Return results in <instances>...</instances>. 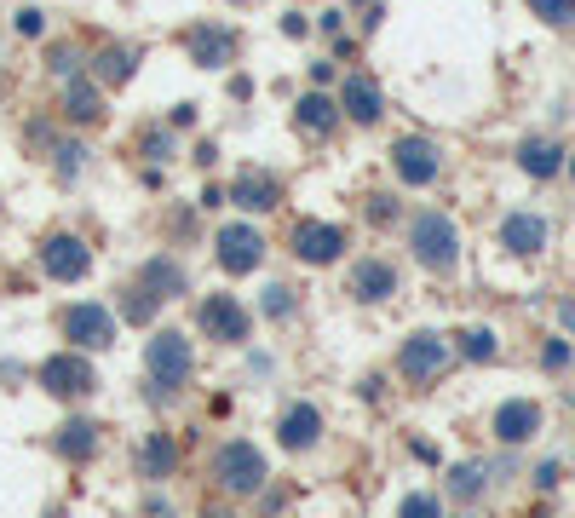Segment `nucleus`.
<instances>
[{
  "label": "nucleus",
  "mask_w": 575,
  "mask_h": 518,
  "mask_svg": "<svg viewBox=\"0 0 575 518\" xmlns=\"http://www.w3.org/2000/svg\"><path fill=\"white\" fill-rule=\"evenodd\" d=\"M144 369H150V380H156V386L179 392L184 380L196 375V346H190V334L156 329V334H150V346H144Z\"/></svg>",
  "instance_id": "2"
},
{
  "label": "nucleus",
  "mask_w": 575,
  "mask_h": 518,
  "mask_svg": "<svg viewBox=\"0 0 575 518\" xmlns=\"http://www.w3.org/2000/svg\"><path fill=\"white\" fill-rule=\"evenodd\" d=\"M230 202H236L242 213H271L276 202H282V185H276L265 167H242L236 185H230Z\"/></svg>",
  "instance_id": "16"
},
{
  "label": "nucleus",
  "mask_w": 575,
  "mask_h": 518,
  "mask_svg": "<svg viewBox=\"0 0 575 518\" xmlns=\"http://www.w3.org/2000/svg\"><path fill=\"white\" fill-rule=\"evenodd\" d=\"M41 29H46V12H41V6H23V12H18V35H41Z\"/></svg>",
  "instance_id": "37"
},
{
  "label": "nucleus",
  "mask_w": 575,
  "mask_h": 518,
  "mask_svg": "<svg viewBox=\"0 0 575 518\" xmlns=\"http://www.w3.org/2000/svg\"><path fill=\"white\" fill-rule=\"evenodd\" d=\"M391 173H397V185H409V190L437 185L443 179V144L426 139V133H403L391 144Z\"/></svg>",
  "instance_id": "4"
},
{
  "label": "nucleus",
  "mask_w": 575,
  "mask_h": 518,
  "mask_svg": "<svg viewBox=\"0 0 575 518\" xmlns=\"http://www.w3.org/2000/svg\"><path fill=\"white\" fill-rule=\"evenodd\" d=\"M64 116L69 121H98V116H104V110H98V87H69Z\"/></svg>",
  "instance_id": "30"
},
{
  "label": "nucleus",
  "mask_w": 575,
  "mask_h": 518,
  "mask_svg": "<svg viewBox=\"0 0 575 518\" xmlns=\"http://www.w3.org/2000/svg\"><path fill=\"white\" fill-rule=\"evenodd\" d=\"M64 334L75 340V352H81V346L104 352V346L115 340V323H110V311H104V306L81 300V306H69V311H64Z\"/></svg>",
  "instance_id": "15"
},
{
  "label": "nucleus",
  "mask_w": 575,
  "mask_h": 518,
  "mask_svg": "<svg viewBox=\"0 0 575 518\" xmlns=\"http://www.w3.org/2000/svg\"><path fill=\"white\" fill-rule=\"evenodd\" d=\"M409 254H414V265H420V271H432V277L460 271V225L443 208L409 213Z\"/></svg>",
  "instance_id": "1"
},
{
  "label": "nucleus",
  "mask_w": 575,
  "mask_h": 518,
  "mask_svg": "<svg viewBox=\"0 0 575 518\" xmlns=\"http://www.w3.org/2000/svg\"><path fill=\"white\" fill-rule=\"evenodd\" d=\"M213 259H219L225 277H248V271L265 265V236L253 231V225H219V236H213Z\"/></svg>",
  "instance_id": "9"
},
{
  "label": "nucleus",
  "mask_w": 575,
  "mask_h": 518,
  "mask_svg": "<svg viewBox=\"0 0 575 518\" xmlns=\"http://www.w3.org/2000/svg\"><path fill=\"white\" fill-rule=\"evenodd\" d=\"M196 162H202V167H213V162H219V144H213V139H207V144H196Z\"/></svg>",
  "instance_id": "40"
},
{
  "label": "nucleus",
  "mask_w": 575,
  "mask_h": 518,
  "mask_svg": "<svg viewBox=\"0 0 575 518\" xmlns=\"http://www.w3.org/2000/svg\"><path fill=\"white\" fill-rule=\"evenodd\" d=\"M552 317H558V329H564V334L575 340V288H570V294H558V300H552Z\"/></svg>",
  "instance_id": "35"
},
{
  "label": "nucleus",
  "mask_w": 575,
  "mask_h": 518,
  "mask_svg": "<svg viewBox=\"0 0 575 518\" xmlns=\"http://www.w3.org/2000/svg\"><path fill=\"white\" fill-rule=\"evenodd\" d=\"M345 294L357 300V306H380L397 294V265L391 259H357L351 265V277H345Z\"/></svg>",
  "instance_id": "13"
},
{
  "label": "nucleus",
  "mask_w": 575,
  "mask_h": 518,
  "mask_svg": "<svg viewBox=\"0 0 575 518\" xmlns=\"http://www.w3.org/2000/svg\"><path fill=\"white\" fill-rule=\"evenodd\" d=\"M345 254V231L340 225H322V219H305L294 231V259L299 265H334Z\"/></svg>",
  "instance_id": "14"
},
{
  "label": "nucleus",
  "mask_w": 575,
  "mask_h": 518,
  "mask_svg": "<svg viewBox=\"0 0 575 518\" xmlns=\"http://www.w3.org/2000/svg\"><path fill=\"white\" fill-rule=\"evenodd\" d=\"M495 242H501L512 259H541L552 248V219L541 208H512L501 219V231H495Z\"/></svg>",
  "instance_id": "5"
},
{
  "label": "nucleus",
  "mask_w": 575,
  "mask_h": 518,
  "mask_svg": "<svg viewBox=\"0 0 575 518\" xmlns=\"http://www.w3.org/2000/svg\"><path fill=\"white\" fill-rule=\"evenodd\" d=\"M455 518H483V513H455Z\"/></svg>",
  "instance_id": "44"
},
{
  "label": "nucleus",
  "mask_w": 575,
  "mask_h": 518,
  "mask_svg": "<svg viewBox=\"0 0 575 518\" xmlns=\"http://www.w3.org/2000/svg\"><path fill=\"white\" fill-rule=\"evenodd\" d=\"M202 518H236V513H225V507H207V513Z\"/></svg>",
  "instance_id": "41"
},
{
  "label": "nucleus",
  "mask_w": 575,
  "mask_h": 518,
  "mask_svg": "<svg viewBox=\"0 0 575 518\" xmlns=\"http://www.w3.org/2000/svg\"><path fill=\"white\" fill-rule=\"evenodd\" d=\"M52 392V398H87L92 386H98V375H92V363L81 352H58L41 363V375H35Z\"/></svg>",
  "instance_id": "10"
},
{
  "label": "nucleus",
  "mask_w": 575,
  "mask_h": 518,
  "mask_svg": "<svg viewBox=\"0 0 575 518\" xmlns=\"http://www.w3.org/2000/svg\"><path fill=\"white\" fill-rule=\"evenodd\" d=\"M276 438H282V449H311L322 438V415L311 403H294V409L276 421Z\"/></svg>",
  "instance_id": "18"
},
{
  "label": "nucleus",
  "mask_w": 575,
  "mask_h": 518,
  "mask_svg": "<svg viewBox=\"0 0 575 518\" xmlns=\"http://www.w3.org/2000/svg\"><path fill=\"white\" fill-rule=\"evenodd\" d=\"M529 484H535V490H541V495H552V490H558V484H564V461H558V455H547L541 467L529 472Z\"/></svg>",
  "instance_id": "33"
},
{
  "label": "nucleus",
  "mask_w": 575,
  "mask_h": 518,
  "mask_svg": "<svg viewBox=\"0 0 575 518\" xmlns=\"http://www.w3.org/2000/svg\"><path fill=\"white\" fill-rule=\"evenodd\" d=\"M138 283L150 288L156 300H173V294H184V271H179V265H173V259H150Z\"/></svg>",
  "instance_id": "25"
},
{
  "label": "nucleus",
  "mask_w": 575,
  "mask_h": 518,
  "mask_svg": "<svg viewBox=\"0 0 575 518\" xmlns=\"http://www.w3.org/2000/svg\"><path fill=\"white\" fill-rule=\"evenodd\" d=\"M202 329L213 334V340H225V346H242L248 340V306L236 300V294H207L202 300Z\"/></svg>",
  "instance_id": "12"
},
{
  "label": "nucleus",
  "mask_w": 575,
  "mask_h": 518,
  "mask_svg": "<svg viewBox=\"0 0 575 518\" xmlns=\"http://www.w3.org/2000/svg\"><path fill=\"white\" fill-rule=\"evenodd\" d=\"M144 156H150V162H173V139H167V133H150V139H144Z\"/></svg>",
  "instance_id": "36"
},
{
  "label": "nucleus",
  "mask_w": 575,
  "mask_h": 518,
  "mask_svg": "<svg viewBox=\"0 0 575 518\" xmlns=\"http://www.w3.org/2000/svg\"><path fill=\"white\" fill-rule=\"evenodd\" d=\"M230 52H236V41H230L225 29L202 24L196 35H190V58H196L202 70H225V64H230Z\"/></svg>",
  "instance_id": "20"
},
{
  "label": "nucleus",
  "mask_w": 575,
  "mask_h": 518,
  "mask_svg": "<svg viewBox=\"0 0 575 518\" xmlns=\"http://www.w3.org/2000/svg\"><path fill=\"white\" fill-rule=\"evenodd\" d=\"M489 432H495V444L518 449V444H529V438L547 432V409H541V398H506V403H495Z\"/></svg>",
  "instance_id": "8"
},
{
  "label": "nucleus",
  "mask_w": 575,
  "mask_h": 518,
  "mask_svg": "<svg viewBox=\"0 0 575 518\" xmlns=\"http://www.w3.org/2000/svg\"><path fill=\"white\" fill-rule=\"evenodd\" d=\"M368 219H374V225H397V219H403V202L386 196V190H374V196H368Z\"/></svg>",
  "instance_id": "32"
},
{
  "label": "nucleus",
  "mask_w": 575,
  "mask_h": 518,
  "mask_svg": "<svg viewBox=\"0 0 575 518\" xmlns=\"http://www.w3.org/2000/svg\"><path fill=\"white\" fill-rule=\"evenodd\" d=\"M449 340L443 334H432V329H420V334H409L403 346H397V375L409 380V386H426V380H437L443 369H449Z\"/></svg>",
  "instance_id": "6"
},
{
  "label": "nucleus",
  "mask_w": 575,
  "mask_h": 518,
  "mask_svg": "<svg viewBox=\"0 0 575 518\" xmlns=\"http://www.w3.org/2000/svg\"><path fill=\"white\" fill-rule=\"evenodd\" d=\"M455 352L466 357V363H495V357H501V334L489 329V323H472V329H460L455 334Z\"/></svg>",
  "instance_id": "21"
},
{
  "label": "nucleus",
  "mask_w": 575,
  "mask_h": 518,
  "mask_svg": "<svg viewBox=\"0 0 575 518\" xmlns=\"http://www.w3.org/2000/svg\"><path fill=\"white\" fill-rule=\"evenodd\" d=\"M294 121H299V133L328 139V133H334V121H340V104H334V98H322V93H305L294 104Z\"/></svg>",
  "instance_id": "19"
},
{
  "label": "nucleus",
  "mask_w": 575,
  "mask_h": 518,
  "mask_svg": "<svg viewBox=\"0 0 575 518\" xmlns=\"http://www.w3.org/2000/svg\"><path fill=\"white\" fill-rule=\"evenodd\" d=\"M529 18L547 29H575V0H524Z\"/></svg>",
  "instance_id": "29"
},
{
  "label": "nucleus",
  "mask_w": 575,
  "mask_h": 518,
  "mask_svg": "<svg viewBox=\"0 0 575 518\" xmlns=\"http://www.w3.org/2000/svg\"><path fill=\"white\" fill-rule=\"evenodd\" d=\"M92 449H98V426L92 421H64L58 426V455H64V461H87Z\"/></svg>",
  "instance_id": "23"
},
{
  "label": "nucleus",
  "mask_w": 575,
  "mask_h": 518,
  "mask_svg": "<svg viewBox=\"0 0 575 518\" xmlns=\"http://www.w3.org/2000/svg\"><path fill=\"white\" fill-rule=\"evenodd\" d=\"M213 478H219V490H230V495L265 490V478H271V467H265V449H253L248 438H230V444H219V455H213Z\"/></svg>",
  "instance_id": "3"
},
{
  "label": "nucleus",
  "mask_w": 575,
  "mask_h": 518,
  "mask_svg": "<svg viewBox=\"0 0 575 518\" xmlns=\"http://www.w3.org/2000/svg\"><path fill=\"white\" fill-rule=\"evenodd\" d=\"M340 116L357 121V127H374V121L386 116V98H380V87H374L368 75H351L340 87Z\"/></svg>",
  "instance_id": "17"
},
{
  "label": "nucleus",
  "mask_w": 575,
  "mask_h": 518,
  "mask_svg": "<svg viewBox=\"0 0 575 518\" xmlns=\"http://www.w3.org/2000/svg\"><path fill=\"white\" fill-rule=\"evenodd\" d=\"M259 311H271V317H288V311H294L288 288H282V283H271V288H265V300H259Z\"/></svg>",
  "instance_id": "34"
},
{
  "label": "nucleus",
  "mask_w": 575,
  "mask_h": 518,
  "mask_svg": "<svg viewBox=\"0 0 575 518\" xmlns=\"http://www.w3.org/2000/svg\"><path fill=\"white\" fill-rule=\"evenodd\" d=\"M535 357H541V375H570V369H575V340L558 329V334L541 340V352H535Z\"/></svg>",
  "instance_id": "26"
},
{
  "label": "nucleus",
  "mask_w": 575,
  "mask_h": 518,
  "mask_svg": "<svg viewBox=\"0 0 575 518\" xmlns=\"http://www.w3.org/2000/svg\"><path fill=\"white\" fill-rule=\"evenodd\" d=\"M529 518H552V513H547V507H535V513H529Z\"/></svg>",
  "instance_id": "43"
},
{
  "label": "nucleus",
  "mask_w": 575,
  "mask_h": 518,
  "mask_svg": "<svg viewBox=\"0 0 575 518\" xmlns=\"http://www.w3.org/2000/svg\"><path fill=\"white\" fill-rule=\"evenodd\" d=\"M397 518H443V501L432 490H409L397 501Z\"/></svg>",
  "instance_id": "31"
},
{
  "label": "nucleus",
  "mask_w": 575,
  "mask_h": 518,
  "mask_svg": "<svg viewBox=\"0 0 575 518\" xmlns=\"http://www.w3.org/2000/svg\"><path fill=\"white\" fill-rule=\"evenodd\" d=\"M41 271L52 277V283H81L92 271V254L81 236H46L41 242Z\"/></svg>",
  "instance_id": "11"
},
{
  "label": "nucleus",
  "mask_w": 575,
  "mask_h": 518,
  "mask_svg": "<svg viewBox=\"0 0 575 518\" xmlns=\"http://www.w3.org/2000/svg\"><path fill=\"white\" fill-rule=\"evenodd\" d=\"M512 162H518V173H524L529 185H552V179H564V167H570V144L552 139V133H529V139H518Z\"/></svg>",
  "instance_id": "7"
},
{
  "label": "nucleus",
  "mask_w": 575,
  "mask_h": 518,
  "mask_svg": "<svg viewBox=\"0 0 575 518\" xmlns=\"http://www.w3.org/2000/svg\"><path fill=\"white\" fill-rule=\"evenodd\" d=\"M564 179H570V185H575V150H570V167H564Z\"/></svg>",
  "instance_id": "42"
},
{
  "label": "nucleus",
  "mask_w": 575,
  "mask_h": 518,
  "mask_svg": "<svg viewBox=\"0 0 575 518\" xmlns=\"http://www.w3.org/2000/svg\"><path fill=\"white\" fill-rule=\"evenodd\" d=\"M225 202H230V190H225V185H207V190H202V208H207V213H219Z\"/></svg>",
  "instance_id": "38"
},
{
  "label": "nucleus",
  "mask_w": 575,
  "mask_h": 518,
  "mask_svg": "<svg viewBox=\"0 0 575 518\" xmlns=\"http://www.w3.org/2000/svg\"><path fill=\"white\" fill-rule=\"evenodd\" d=\"M156 311H161V300H156L144 283H138V288H121V317H127V323H138V329H144V323H156Z\"/></svg>",
  "instance_id": "28"
},
{
  "label": "nucleus",
  "mask_w": 575,
  "mask_h": 518,
  "mask_svg": "<svg viewBox=\"0 0 575 518\" xmlns=\"http://www.w3.org/2000/svg\"><path fill=\"white\" fill-rule=\"evenodd\" d=\"M483 490H489V472H483V461H460V467H449V495L455 501H483Z\"/></svg>",
  "instance_id": "24"
},
{
  "label": "nucleus",
  "mask_w": 575,
  "mask_h": 518,
  "mask_svg": "<svg viewBox=\"0 0 575 518\" xmlns=\"http://www.w3.org/2000/svg\"><path fill=\"white\" fill-rule=\"evenodd\" d=\"M167 121H173V127H196V104H179Z\"/></svg>",
  "instance_id": "39"
},
{
  "label": "nucleus",
  "mask_w": 575,
  "mask_h": 518,
  "mask_svg": "<svg viewBox=\"0 0 575 518\" xmlns=\"http://www.w3.org/2000/svg\"><path fill=\"white\" fill-rule=\"evenodd\" d=\"M179 467V444H173V432H150V444H144V478H173Z\"/></svg>",
  "instance_id": "22"
},
{
  "label": "nucleus",
  "mask_w": 575,
  "mask_h": 518,
  "mask_svg": "<svg viewBox=\"0 0 575 518\" xmlns=\"http://www.w3.org/2000/svg\"><path fill=\"white\" fill-rule=\"evenodd\" d=\"M138 75V52L133 47H110L104 58H98V81L104 87H121V81H133Z\"/></svg>",
  "instance_id": "27"
}]
</instances>
